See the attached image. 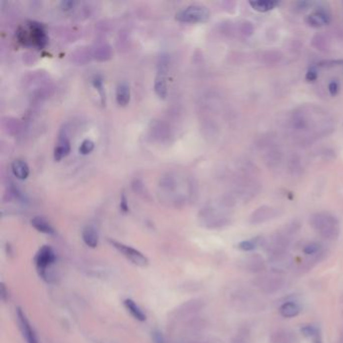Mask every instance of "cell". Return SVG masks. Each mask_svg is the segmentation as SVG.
Segmentation results:
<instances>
[{"label":"cell","mask_w":343,"mask_h":343,"mask_svg":"<svg viewBox=\"0 0 343 343\" xmlns=\"http://www.w3.org/2000/svg\"><path fill=\"white\" fill-rule=\"evenodd\" d=\"M34 262L39 274L46 278L48 268H50L56 262V255L53 249L48 246L42 247L36 254Z\"/></svg>","instance_id":"cell-5"},{"label":"cell","mask_w":343,"mask_h":343,"mask_svg":"<svg viewBox=\"0 0 343 343\" xmlns=\"http://www.w3.org/2000/svg\"><path fill=\"white\" fill-rule=\"evenodd\" d=\"M253 284L262 293L272 295L279 292L284 287L285 281L277 275H266L256 278L253 281Z\"/></svg>","instance_id":"cell-3"},{"label":"cell","mask_w":343,"mask_h":343,"mask_svg":"<svg viewBox=\"0 0 343 343\" xmlns=\"http://www.w3.org/2000/svg\"><path fill=\"white\" fill-rule=\"evenodd\" d=\"M70 151H71V143L69 139L66 136H60L54 151L55 160L59 161L62 158L67 157Z\"/></svg>","instance_id":"cell-12"},{"label":"cell","mask_w":343,"mask_h":343,"mask_svg":"<svg viewBox=\"0 0 343 343\" xmlns=\"http://www.w3.org/2000/svg\"><path fill=\"white\" fill-rule=\"evenodd\" d=\"M303 251L307 256H312L322 251V247H321V245L318 243H310L307 246H305Z\"/></svg>","instance_id":"cell-24"},{"label":"cell","mask_w":343,"mask_h":343,"mask_svg":"<svg viewBox=\"0 0 343 343\" xmlns=\"http://www.w3.org/2000/svg\"><path fill=\"white\" fill-rule=\"evenodd\" d=\"M249 3L254 10L259 12L270 11L278 5V2L276 1H250Z\"/></svg>","instance_id":"cell-20"},{"label":"cell","mask_w":343,"mask_h":343,"mask_svg":"<svg viewBox=\"0 0 343 343\" xmlns=\"http://www.w3.org/2000/svg\"><path fill=\"white\" fill-rule=\"evenodd\" d=\"M235 343H246L244 340H238Z\"/></svg>","instance_id":"cell-32"},{"label":"cell","mask_w":343,"mask_h":343,"mask_svg":"<svg viewBox=\"0 0 343 343\" xmlns=\"http://www.w3.org/2000/svg\"><path fill=\"white\" fill-rule=\"evenodd\" d=\"M209 18V11L206 7L201 5H190L176 14V19L180 23L198 24L205 23Z\"/></svg>","instance_id":"cell-2"},{"label":"cell","mask_w":343,"mask_h":343,"mask_svg":"<svg viewBox=\"0 0 343 343\" xmlns=\"http://www.w3.org/2000/svg\"><path fill=\"white\" fill-rule=\"evenodd\" d=\"M278 216V209L272 206L263 205L259 208H257L250 217V223L254 225H258L265 223L269 220L274 219Z\"/></svg>","instance_id":"cell-7"},{"label":"cell","mask_w":343,"mask_h":343,"mask_svg":"<svg viewBox=\"0 0 343 343\" xmlns=\"http://www.w3.org/2000/svg\"><path fill=\"white\" fill-rule=\"evenodd\" d=\"M301 332L303 333L304 336L306 337H311L315 340V342H317L318 338H319V331L318 329L313 326V325H307V326H304L302 329H301Z\"/></svg>","instance_id":"cell-22"},{"label":"cell","mask_w":343,"mask_h":343,"mask_svg":"<svg viewBox=\"0 0 343 343\" xmlns=\"http://www.w3.org/2000/svg\"><path fill=\"white\" fill-rule=\"evenodd\" d=\"M120 206H121V209H122L123 211H125V212H127V211H128V209H129V207H128V203H127V200H126L125 195H123V196H122V199H121V204H120Z\"/></svg>","instance_id":"cell-27"},{"label":"cell","mask_w":343,"mask_h":343,"mask_svg":"<svg viewBox=\"0 0 343 343\" xmlns=\"http://www.w3.org/2000/svg\"><path fill=\"white\" fill-rule=\"evenodd\" d=\"M94 148H95L94 142L89 140V139H87V140H84L82 142V144H81V146L79 148V151L83 155H88V154H90L93 151Z\"/></svg>","instance_id":"cell-21"},{"label":"cell","mask_w":343,"mask_h":343,"mask_svg":"<svg viewBox=\"0 0 343 343\" xmlns=\"http://www.w3.org/2000/svg\"><path fill=\"white\" fill-rule=\"evenodd\" d=\"M311 227L326 240H334L339 234V223L328 212H317L310 218Z\"/></svg>","instance_id":"cell-1"},{"label":"cell","mask_w":343,"mask_h":343,"mask_svg":"<svg viewBox=\"0 0 343 343\" xmlns=\"http://www.w3.org/2000/svg\"><path fill=\"white\" fill-rule=\"evenodd\" d=\"M306 23L312 28H320L330 23V15L325 9H318L306 17Z\"/></svg>","instance_id":"cell-10"},{"label":"cell","mask_w":343,"mask_h":343,"mask_svg":"<svg viewBox=\"0 0 343 343\" xmlns=\"http://www.w3.org/2000/svg\"><path fill=\"white\" fill-rule=\"evenodd\" d=\"M342 314H343V313H342Z\"/></svg>","instance_id":"cell-33"},{"label":"cell","mask_w":343,"mask_h":343,"mask_svg":"<svg viewBox=\"0 0 343 343\" xmlns=\"http://www.w3.org/2000/svg\"><path fill=\"white\" fill-rule=\"evenodd\" d=\"M244 266L246 270L251 273H261L266 269V262L262 256L253 254L245 260Z\"/></svg>","instance_id":"cell-9"},{"label":"cell","mask_w":343,"mask_h":343,"mask_svg":"<svg viewBox=\"0 0 343 343\" xmlns=\"http://www.w3.org/2000/svg\"><path fill=\"white\" fill-rule=\"evenodd\" d=\"M323 259V252L321 251L320 253L316 254V255H312V256H309V258L306 259L302 265H301V268H300V271L301 272H304V271H309L311 270L313 267H315L321 260Z\"/></svg>","instance_id":"cell-19"},{"label":"cell","mask_w":343,"mask_h":343,"mask_svg":"<svg viewBox=\"0 0 343 343\" xmlns=\"http://www.w3.org/2000/svg\"><path fill=\"white\" fill-rule=\"evenodd\" d=\"M300 313V307L295 302H286L280 307V314L285 318L296 317Z\"/></svg>","instance_id":"cell-18"},{"label":"cell","mask_w":343,"mask_h":343,"mask_svg":"<svg viewBox=\"0 0 343 343\" xmlns=\"http://www.w3.org/2000/svg\"><path fill=\"white\" fill-rule=\"evenodd\" d=\"M83 240L90 248H96L99 244V234L94 227H86L83 230Z\"/></svg>","instance_id":"cell-15"},{"label":"cell","mask_w":343,"mask_h":343,"mask_svg":"<svg viewBox=\"0 0 343 343\" xmlns=\"http://www.w3.org/2000/svg\"><path fill=\"white\" fill-rule=\"evenodd\" d=\"M11 170L14 176L20 180H25L29 174V165L23 160H14L11 165Z\"/></svg>","instance_id":"cell-14"},{"label":"cell","mask_w":343,"mask_h":343,"mask_svg":"<svg viewBox=\"0 0 343 343\" xmlns=\"http://www.w3.org/2000/svg\"><path fill=\"white\" fill-rule=\"evenodd\" d=\"M124 305H125L126 309L131 313V315L135 319H137L139 321H145L146 320V315L141 310V308L133 301V300L126 299L125 301H124Z\"/></svg>","instance_id":"cell-17"},{"label":"cell","mask_w":343,"mask_h":343,"mask_svg":"<svg viewBox=\"0 0 343 343\" xmlns=\"http://www.w3.org/2000/svg\"><path fill=\"white\" fill-rule=\"evenodd\" d=\"M317 78H318V73L314 68L308 70V72L306 73V76H305V79L307 82H314L317 80Z\"/></svg>","instance_id":"cell-26"},{"label":"cell","mask_w":343,"mask_h":343,"mask_svg":"<svg viewBox=\"0 0 343 343\" xmlns=\"http://www.w3.org/2000/svg\"><path fill=\"white\" fill-rule=\"evenodd\" d=\"M74 4L75 3L73 1H63V2H61V7H62V9L68 10V9L73 8Z\"/></svg>","instance_id":"cell-29"},{"label":"cell","mask_w":343,"mask_h":343,"mask_svg":"<svg viewBox=\"0 0 343 343\" xmlns=\"http://www.w3.org/2000/svg\"><path fill=\"white\" fill-rule=\"evenodd\" d=\"M131 98V91H130V86L128 85L126 82H122L118 85L117 90H116V101L117 104L121 107H125L130 102Z\"/></svg>","instance_id":"cell-13"},{"label":"cell","mask_w":343,"mask_h":343,"mask_svg":"<svg viewBox=\"0 0 343 343\" xmlns=\"http://www.w3.org/2000/svg\"><path fill=\"white\" fill-rule=\"evenodd\" d=\"M1 296H2V300H5V287H4V284H2V286H1Z\"/></svg>","instance_id":"cell-30"},{"label":"cell","mask_w":343,"mask_h":343,"mask_svg":"<svg viewBox=\"0 0 343 343\" xmlns=\"http://www.w3.org/2000/svg\"><path fill=\"white\" fill-rule=\"evenodd\" d=\"M154 90L156 95L160 99H165L167 96V68L162 65L158 71V74L154 82Z\"/></svg>","instance_id":"cell-8"},{"label":"cell","mask_w":343,"mask_h":343,"mask_svg":"<svg viewBox=\"0 0 343 343\" xmlns=\"http://www.w3.org/2000/svg\"><path fill=\"white\" fill-rule=\"evenodd\" d=\"M271 343H299L297 335L288 329H280L274 332L270 339Z\"/></svg>","instance_id":"cell-11"},{"label":"cell","mask_w":343,"mask_h":343,"mask_svg":"<svg viewBox=\"0 0 343 343\" xmlns=\"http://www.w3.org/2000/svg\"><path fill=\"white\" fill-rule=\"evenodd\" d=\"M338 343H343V330L341 331L340 333V336H339V340H338Z\"/></svg>","instance_id":"cell-31"},{"label":"cell","mask_w":343,"mask_h":343,"mask_svg":"<svg viewBox=\"0 0 343 343\" xmlns=\"http://www.w3.org/2000/svg\"><path fill=\"white\" fill-rule=\"evenodd\" d=\"M110 243L118 252H120L123 256H125L126 258L134 265L139 267H145L148 265L147 257L144 256L140 251L116 241H110Z\"/></svg>","instance_id":"cell-4"},{"label":"cell","mask_w":343,"mask_h":343,"mask_svg":"<svg viewBox=\"0 0 343 343\" xmlns=\"http://www.w3.org/2000/svg\"><path fill=\"white\" fill-rule=\"evenodd\" d=\"M257 246H258V239H255V240L241 242L238 245V248L244 252H251V251L255 250L257 248Z\"/></svg>","instance_id":"cell-23"},{"label":"cell","mask_w":343,"mask_h":343,"mask_svg":"<svg viewBox=\"0 0 343 343\" xmlns=\"http://www.w3.org/2000/svg\"><path fill=\"white\" fill-rule=\"evenodd\" d=\"M16 317H17V322H18L20 331L23 333L25 339L27 340V343H38L32 326L30 325L29 321L27 318L24 311L20 308H18L16 311Z\"/></svg>","instance_id":"cell-6"},{"label":"cell","mask_w":343,"mask_h":343,"mask_svg":"<svg viewBox=\"0 0 343 343\" xmlns=\"http://www.w3.org/2000/svg\"><path fill=\"white\" fill-rule=\"evenodd\" d=\"M328 91L332 97H335L339 92V85L336 81H333L328 86Z\"/></svg>","instance_id":"cell-25"},{"label":"cell","mask_w":343,"mask_h":343,"mask_svg":"<svg viewBox=\"0 0 343 343\" xmlns=\"http://www.w3.org/2000/svg\"><path fill=\"white\" fill-rule=\"evenodd\" d=\"M31 226L38 231L47 234H53L55 232L54 228L51 224L42 217H35L31 220Z\"/></svg>","instance_id":"cell-16"},{"label":"cell","mask_w":343,"mask_h":343,"mask_svg":"<svg viewBox=\"0 0 343 343\" xmlns=\"http://www.w3.org/2000/svg\"><path fill=\"white\" fill-rule=\"evenodd\" d=\"M153 337H154L155 343H165L164 342V338H163V336H162V334L160 332H155Z\"/></svg>","instance_id":"cell-28"}]
</instances>
